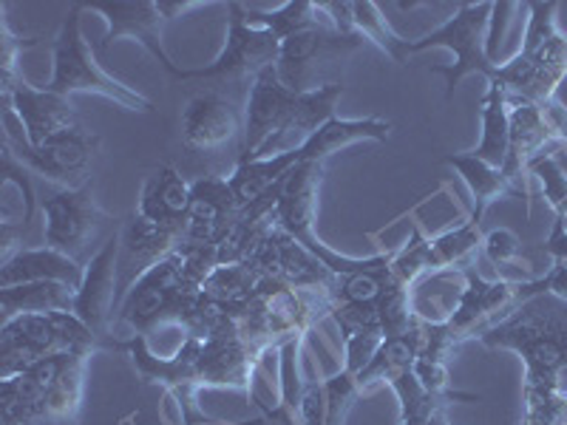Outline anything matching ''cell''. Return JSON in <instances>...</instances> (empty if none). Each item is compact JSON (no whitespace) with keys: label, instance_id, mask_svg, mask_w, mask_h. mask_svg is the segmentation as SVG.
Returning a JSON list of instances; mask_svg holds the SVG:
<instances>
[{"label":"cell","instance_id":"1","mask_svg":"<svg viewBox=\"0 0 567 425\" xmlns=\"http://www.w3.org/2000/svg\"><path fill=\"white\" fill-rule=\"evenodd\" d=\"M480 341L523 357V425H567V303L528 298Z\"/></svg>","mask_w":567,"mask_h":425},{"label":"cell","instance_id":"2","mask_svg":"<svg viewBox=\"0 0 567 425\" xmlns=\"http://www.w3.org/2000/svg\"><path fill=\"white\" fill-rule=\"evenodd\" d=\"M528 27L519 52L494 71V83L508 94L542 105L556 97L567 80V34L556 23V3H525Z\"/></svg>","mask_w":567,"mask_h":425},{"label":"cell","instance_id":"3","mask_svg":"<svg viewBox=\"0 0 567 425\" xmlns=\"http://www.w3.org/2000/svg\"><path fill=\"white\" fill-rule=\"evenodd\" d=\"M332 310H336L332 290H296L265 278L258 283L256 296L233 321L239 335L256 352L265 354L270 349H281L292 338H307V332L332 315Z\"/></svg>","mask_w":567,"mask_h":425},{"label":"cell","instance_id":"4","mask_svg":"<svg viewBox=\"0 0 567 425\" xmlns=\"http://www.w3.org/2000/svg\"><path fill=\"white\" fill-rule=\"evenodd\" d=\"M199 296L202 283L187 272L185 252L179 247L131 287L116 312L120 321L134 329V335L148 338L165 323H179L182 329L190 326Z\"/></svg>","mask_w":567,"mask_h":425},{"label":"cell","instance_id":"5","mask_svg":"<svg viewBox=\"0 0 567 425\" xmlns=\"http://www.w3.org/2000/svg\"><path fill=\"white\" fill-rule=\"evenodd\" d=\"M109 349L74 312L20 315L0 326V377H12L52 354H94Z\"/></svg>","mask_w":567,"mask_h":425},{"label":"cell","instance_id":"6","mask_svg":"<svg viewBox=\"0 0 567 425\" xmlns=\"http://www.w3.org/2000/svg\"><path fill=\"white\" fill-rule=\"evenodd\" d=\"M85 9L80 3H71L69 18L63 20L58 40H54V74L45 89L54 94H97V97L111 100L125 111H140V114H154V103L148 97H142L140 91L131 85L120 83L111 77L109 71L97 63L91 45L85 43L80 20H83Z\"/></svg>","mask_w":567,"mask_h":425},{"label":"cell","instance_id":"7","mask_svg":"<svg viewBox=\"0 0 567 425\" xmlns=\"http://www.w3.org/2000/svg\"><path fill=\"white\" fill-rule=\"evenodd\" d=\"M323 182V162H298L296 168L287 170L281 182H278L276 207H272V221L281 227L284 232H290L298 245H303L316 258H321L323 265L336 276H347V272H358L372 261V258H352L341 256L332 247L323 245L316 236V219H318V196H321Z\"/></svg>","mask_w":567,"mask_h":425},{"label":"cell","instance_id":"8","mask_svg":"<svg viewBox=\"0 0 567 425\" xmlns=\"http://www.w3.org/2000/svg\"><path fill=\"white\" fill-rule=\"evenodd\" d=\"M114 349L128 354L142 383H154V386L165 388L168 400L176 403L182 425H225L207 417L199 408V403H196V392H199V372H196V366H199L202 338L187 335L185 343L171 357H156L145 335H131L128 341H114Z\"/></svg>","mask_w":567,"mask_h":425},{"label":"cell","instance_id":"9","mask_svg":"<svg viewBox=\"0 0 567 425\" xmlns=\"http://www.w3.org/2000/svg\"><path fill=\"white\" fill-rule=\"evenodd\" d=\"M494 3H468L463 0L457 12L445 20L443 27L432 29L429 34L412 43V54L425 52V49H449L454 54L452 65H434L432 74L445 77V97H454V89L468 74H483L494 77L496 65L485 54V40H488V23Z\"/></svg>","mask_w":567,"mask_h":425},{"label":"cell","instance_id":"10","mask_svg":"<svg viewBox=\"0 0 567 425\" xmlns=\"http://www.w3.org/2000/svg\"><path fill=\"white\" fill-rule=\"evenodd\" d=\"M245 265H250L261 278L287 283L296 290H332L338 281L336 272L329 270L321 258L312 256L307 247L298 245L290 232H284L272 221V216H267L258 227L256 239L245 256Z\"/></svg>","mask_w":567,"mask_h":425},{"label":"cell","instance_id":"11","mask_svg":"<svg viewBox=\"0 0 567 425\" xmlns=\"http://www.w3.org/2000/svg\"><path fill=\"white\" fill-rule=\"evenodd\" d=\"M3 128H7L3 142L38 176L54 182L63 190H78V187L91 182V168H94V159H97L100 151L97 134H91L85 128H74L45 139L43 145H29L27 136L20 139L7 123H3Z\"/></svg>","mask_w":567,"mask_h":425},{"label":"cell","instance_id":"12","mask_svg":"<svg viewBox=\"0 0 567 425\" xmlns=\"http://www.w3.org/2000/svg\"><path fill=\"white\" fill-rule=\"evenodd\" d=\"M225 49L205 69H187V80H219V83H252L265 69L278 63L281 40L267 29L250 27L245 20V3L233 0L227 7Z\"/></svg>","mask_w":567,"mask_h":425},{"label":"cell","instance_id":"13","mask_svg":"<svg viewBox=\"0 0 567 425\" xmlns=\"http://www.w3.org/2000/svg\"><path fill=\"white\" fill-rule=\"evenodd\" d=\"M367 40L354 32H338V29H310V32L292 34L281 40V54H278L276 71L281 83L292 94H307V91L321 89V74L358 52Z\"/></svg>","mask_w":567,"mask_h":425},{"label":"cell","instance_id":"14","mask_svg":"<svg viewBox=\"0 0 567 425\" xmlns=\"http://www.w3.org/2000/svg\"><path fill=\"white\" fill-rule=\"evenodd\" d=\"M43 239L45 247L78 258L80 265H89L85 250L100 236L105 225V210L94 199V182L78 187V190H58L43 199Z\"/></svg>","mask_w":567,"mask_h":425},{"label":"cell","instance_id":"15","mask_svg":"<svg viewBox=\"0 0 567 425\" xmlns=\"http://www.w3.org/2000/svg\"><path fill=\"white\" fill-rule=\"evenodd\" d=\"M261 352L239 335L233 318H221L202 335L199 352V388H233V392L252 394V374H256Z\"/></svg>","mask_w":567,"mask_h":425},{"label":"cell","instance_id":"16","mask_svg":"<svg viewBox=\"0 0 567 425\" xmlns=\"http://www.w3.org/2000/svg\"><path fill=\"white\" fill-rule=\"evenodd\" d=\"M80 7L85 12L103 14V20L109 23V32H105L103 43H100V52H109L111 43L123 38H134L136 43H142L148 49L151 58L159 60V65L168 71L171 77L187 80V69L171 60V54L165 52V43H162V18L159 3L156 0H80Z\"/></svg>","mask_w":567,"mask_h":425},{"label":"cell","instance_id":"17","mask_svg":"<svg viewBox=\"0 0 567 425\" xmlns=\"http://www.w3.org/2000/svg\"><path fill=\"white\" fill-rule=\"evenodd\" d=\"M298 94H292L278 77L276 65L265 69L250 83L245 103V134H241V162H252L261 156V151L276 139L290 123L292 111H296Z\"/></svg>","mask_w":567,"mask_h":425},{"label":"cell","instance_id":"18","mask_svg":"<svg viewBox=\"0 0 567 425\" xmlns=\"http://www.w3.org/2000/svg\"><path fill=\"white\" fill-rule=\"evenodd\" d=\"M559 142L550 134L539 105L519 100L511 94V136H508V156H505L503 174L511 185L523 194L530 216V170L539 159L556 154Z\"/></svg>","mask_w":567,"mask_h":425},{"label":"cell","instance_id":"19","mask_svg":"<svg viewBox=\"0 0 567 425\" xmlns=\"http://www.w3.org/2000/svg\"><path fill=\"white\" fill-rule=\"evenodd\" d=\"M116 258H120V236H109L105 245L100 247L94 256L89 258L83 276V287L78 290V301H74V315L85 323L97 338L114 349V338H111V321L114 312L120 310V276H116Z\"/></svg>","mask_w":567,"mask_h":425},{"label":"cell","instance_id":"20","mask_svg":"<svg viewBox=\"0 0 567 425\" xmlns=\"http://www.w3.org/2000/svg\"><path fill=\"white\" fill-rule=\"evenodd\" d=\"M241 216V207L225 176H202L190 182L185 245L219 247L230 236Z\"/></svg>","mask_w":567,"mask_h":425},{"label":"cell","instance_id":"21","mask_svg":"<svg viewBox=\"0 0 567 425\" xmlns=\"http://www.w3.org/2000/svg\"><path fill=\"white\" fill-rule=\"evenodd\" d=\"M182 245H185V232L159 227L145 219V216H140V212H134L123 225V232H120V258H116V276H120L116 298H120V303L151 267L159 265L162 258H168Z\"/></svg>","mask_w":567,"mask_h":425},{"label":"cell","instance_id":"22","mask_svg":"<svg viewBox=\"0 0 567 425\" xmlns=\"http://www.w3.org/2000/svg\"><path fill=\"white\" fill-rule=\"evenodd\" d=\"M245 134V111L216 91L196 94L182 111V139L194 151H216Z\"/></svg>","mask_w":567,"mask_h":425},{"label":"cell","instance_id":"23","mask_svg":"<svg viewBox=\"0 0 567 425\" xmlns=\"http://www.w3.org/2000/svg\"><path fill=\"white\" fill-rule=\"evenodd\" d=\"M9 111L18 116L20 128L27 131L29 145H43L52 136L80 128V116L69 97L49 89H34L32 83H20L7 97Z\"/></svg>","mask_w":567,"mask_h":425},{"label":"cell","instance_id":"24","mask_svg":"<svg viewBox=\"0 0 567 425\" xmlns=\"http://www.w3.org/2000/svg\"><path fill=\"white\" fill-rule=\"evenodd\" d=\"M343 91L347 85L343 83H329L321 85L316 91H307V94H298L296 111H292L290 123L284 125L281 134L261 151L258 159H267V156L287 154V151L301 148L303 142H310L329 120H336V108L341 103Z\"/></svg>","mask_w":567,"mask_h":425},{"label":"cell","instance_id":"25","mask_svg":"<svg viewBox=\"0 0 567 425\" xmlns=\"http://www.w3.org/2000/svg\"><path fill=\"white\" fill-rule=\"evenodd\" d=\"M85 265L52 247H20L9 261H0V290L32 281H58L78 292L83 287Z\"/></svg>","mask_w":567,"mask_h":425},{"label":"cell","instance_id":"26","mask_svg":"<svg viewBox=\"0 0 567 425\" xmlns=\"http://www.w3.org/2000/svg\"><path fill=\"white\" fill-rule=\"evenodd\" d=\"M187 210H190V182L174 165L156 168L142 185L136 212L154 225L185 232Z\"/></svg>","mask_w":567,"mask_h":425},{"label":"cell","instance_id":"27","mask_svg":"<svg viewBox=\"0 0 567 425\" xmlns=\"http://www.w3.org/2000/svg\"><path fill=\"white\" fill-rule=\"evenodd\" d=\"M445 165H452L460 176H463L465 187H468L474 207H471V219L483 221L485 210L499 199H523V194L505 179L503 168H494L488 162L477 159V156L465 151V154L445 156Z\"/></svg>","mask_w":567,"mask_h":425},{"label":"cell","instance_id":"28","mask_svg":"<svg viewBox=\"0 0 567 425\" xmlns=\"http://www.w3.org/2000/svg\"><path fill=\"white\" fill-rule=\"evenodd\" d=\"M78 292L58 281H32L0 290L3 321L20 315H45V312H74Z\"/></svg>","mask_w":567,"mask_h":425},{"label":"cell","instance_id":"29","mask_svg":"<svg viewBox=\"0 0 567 425\" xmlns=\"http://www.w3.org/2000/svg\"><path fill=\"white\" fill-rule=\"evenodd\" d=\"M420 349H423V321H420L417 329L406 332V335L386 338L381 349H378V354L372 357V363L354 377L361 394L372 392L374 386H383V383L389 386L403 372H412L420 357Z\"/></svg>","mask_w":567,"mask_h":425},{"label":"cell","instance_id":"30","mask_svg":"<svg viewBox=\"0 0 567 425\" xmlns=\"http://www.w3.org/2000/svg\"><path fill=\"white\" fill-rule=\"evenodd\" d=\"M480 116H483V139L471 154L494 165V168H503L511 136V94L494 80H488Z\"/></svg>","mask_w":567,"mask_h":425},{"label":"cell","instance_id":"31","mask_svg":"<svg viewBox=\"0 0 567 425\" xmlns=\"http://www.w3.org/2000/svg\"><path fill=\"white\" fill-rule=\"evenodd\" d=\"M245 20L250 27L272 32L278 40L310 32V29H336L327 7L323 3H312V0H290V3L272 9V12H258V9L245 7Z\"/></svg>","mask_w":567,"mask_h":425},{"label":"cell","instance_id":"32","mask_svg":"<svg viewBox=\"0 0 567 425\" xmlns=\"http://www.w3.org/2000/svg\"><path fill=\"white\" fill-rule=\"evenodd\" d=\"M349 23H352L354 34H361L367 43L378 45L394 63L409 65L414 40L400 38L378 3H372V0H354V3H349Z\"/></svg>","mask_w":567,"mask_h":425},{"label":"cell","instance_id":"33","mask_svg":"<svg viewBox=\"0 0 567 425\" xmlns=\"http://www.w3.org/2000/svg\"><path fill=\"white\" fill-rule=\"evenodd\" d=\"M0 414L3 425H49L45 392L27 374H12L0 383Z\"/></svg>","mask_w":567,"mask_h":425},{"label":"cell","instance_id":"34","mask_svg":"<svg viewBox=\"0 0 567 425\" xmlns=\"http://www.w3.org/2000/svg\"><path fill=\"white\" fill-rule=\"evenodd\" d=\"M483 239L485 236L480 232V221H474L468 216L463 225L432 236V239H429V245H432L434 258H437L440 272L445 276V272L468 270L471 261H474V256L483 250Z\"/></svg>","mask_w":567,"mask_h":425},{"label":"cell","instance_id":"35","mask_svg":"<svg viewBox=\"0 0 567 425\" xmlns=\"http://www.w3.org/2000/svg\"><path fill=\"white\" fill-rule=\"evenodd\" d=\"M392 276L400 287H406L412 292L423 281L443 276L437 267V258L432 252V245H429V239H425L417 225H412V236H409L406 245L392 252Z\"/></svg>","mask_w":567,"mask_h":425},{"label":"cell","instance_id":"36","mask_svg":"<svg viewBox=\"0 0 567 425\" xmlns=\"http://www.w3.org/2000/svg\"><path fill=\"white\" fill-rule=\"evenodd\" d=\"M483 252L491 265L496 267V276L503 278V281H536L534 267H530V261L525 258L523 241H519V236H516L514 230H508V227H496V230H491L483 239Z\"/></svg>","mask_w":567,"mask_h":425},{"label":"cell","instance_id":"37","mask_svg":"<svg viewBox=\"0 0 567 425\" xmlns=\"http://www.w3.org/2000/svg\"><path fill=\"white\" fill-rule=\"evenodd\" d=\"M301 343L303 338H292L278 349V361H281V394H278V408H270L265 419L281 425H298V403L303 394V377H301Z\"/></svg>","mask_w":567,"mask_h":425},{"label":"cell","instance_id":"38","mask_svg":"<svg viewBox=\"0 0 567 425\" xmlns=\"http://www.w3.org/2000/svg\"><path fill=\"white\" fill-rule=\"evenodd\" d=\"M85 366H89V354H80L78 361L60 374V381L45 392L49 423H78L85 397Z\"/></svg>","mask_w":567,"mask_h":425},{"label":"cell","instance_id":"39","mask_svg":"<svg viewBox=\"0 0 567 425\" xmlns=\"http://www.w3.org/2000/svg\"><path fill=\"white\" fill-rule=\"evenodd\" d=\"M389 386H392V392L400 400V425H432V417L440 408L452 406L449 400H440L432 392H425V386L417 381L414 369L394 377Z\"/></svg>","mask_w":567,"mask_h":425},{"label":"cell","instance_id":"40","mask_svg":"<svg viewBox=\"0 0 567 425\" xmlns=\"http://www.w3.org/2000/svg\"><path fill=\"white\" fill-rule=\"evenodd\" d=\"M43 38H20L12 32L7 20V7H0V83H3V97H9L20 83H27L20 74V54L38 45Z\"/></svg>","mask_w":567,"mask_h":425},{"label":"cell","instance_id":"41","mask_svg":"<svg viewBox=\"0 0 567 425\" xmlns=\"http://www.w3.org/2000/svg\"><path fill=\"white\" fill-rule=\"evenodd\" d=\"M323 383H327V423L323 425H343L349 412H352L354 400L361 397L358 381H354V374L341 369V372L327 377Z\"/></svg>","mask_w":567,"mask_h":425},{"label":"cell","instance_id":"42","mask_svg":"<svg viewBox=\"0 0 567 425\" xmlns=\"http://www.w3.org/2000/svg\"><path fill=\"white\" fill-rule=\"evenodd\" d=\"M519 3H494V9H491V23H488V40H485V54H488L491 63L499 69V65H505V38H508V27L511 20H514V14L519 12Z\"/></svg>","mask_w":567,"mask_h":425},{"label":"cell","instance_id":"43","mask_svg":"<svg viewBox=\"0 0 567 425\" xmlns=\"http://www.w3.org/2000/svg\"><path fill=\"white\" fill-rule=\"evenodd\" d=\"M536 296H554L556 301L567 303V261H554L548 276H542L536 278V281L523 283V287H519V298H523V303Z\"/></svg>","mask_w":567,"mask_h":425},{"label":"cell","instance_id":"44","mask_svg":"<svg viewBox=\"0 0 567 425\" xmlns=\"http://www.w3.org/2000/svg\"><path fill=\"white\" fill-rule=\"evenodd\" d=\"M327 423V383H307L298 403V425Z\"/></svg>","mask_w":567,"mask_h":425},{"label":"cell","instance_id":"45","mask_svg":"<svg viewBox=\"0 0 567 425\" xmlns=\"http://www.w3.org/2000/svg\"><path fill=\"white\" fill-rule=\"evenodd\" d=\"M539 108L542 116H545V123H548L550 134L559 142V148H567V105L559 97H554L548 103H542Z\"/></svg>","mask_w":567,"mask_h":425},{"label":"cell","instance_id":"46","mask_svg":"<svg viewBox=\"0 0 567 425\" xmlns=\"http://www.w3.org/2000/svg\"><path fill=\"white\" fill-rule=\"evenodd\" d=\"M156 3H159V12L165 20H176L182 12H187V9L202 7L199 0H156Z\"/></svg>","mask_w":567,"mask_h":425},{"label":"cell","instance_id":"47","mask_svg":"<svg viewBox=\"0 0 567 425\" xmlns=\"http://www.w3.org/2000/svg\"><path fill=\"white\" fill-rule=\"evenodd\" d=\"M432 425H452V423H449V417H445V408H440V412L434 414Z\"/></svg>","mask_w":567,"mask_h":425},{"label":"cell","instance_id":"48","mask_svg":"<svg viewBox=\"0 0 567 425\" xmlns=\"http://www.w3.org/2000/svg\"><path fill=\"white\" fill-rule=\"evenodd\" d=\"M49 425H78V423H49Z\"/></svg>","mask_w":567,"mask_h":425}]
</instances>
